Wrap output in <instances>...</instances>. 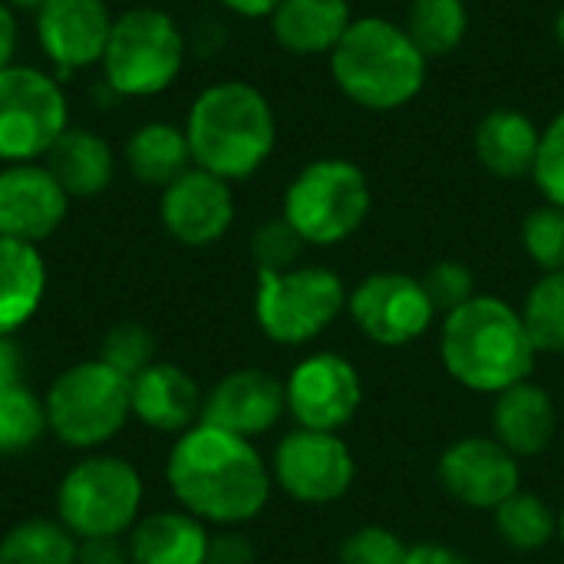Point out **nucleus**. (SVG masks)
<instances>
[{
    "label": "nucleus",
    "instance_id": "24",
    "mask_svg": "<svg viewBox=\"0 0 564 564\" xmlns=\"http://www.w3.org/2000/svg\"><path fill=\"white\" fill-rule=\"evenodd\" d=\"M46 261L36 245L0 235V337H13L43 304Z\"/></svg>",
    "mask_w": 564,
    "mask_h": 564
},
{
    "label": "nucleus",
    "instance_id": "20",
    "mask_svg": "<svg viewBox=\"0 0 564 564\" xmlns=\"http://www.w3.org/2000/svg\"><path fill=\"white\" fill-rule=\"evenodd\" d=\"M350 23L347 0H281L271 13L274 40L294 56L334 53Z\"/></svg>",
    "mask_w": 564,
    "mask_h": 564
},
{
    "label": "nucleus",
    "instance_id": "40",
    "mask_svg": "<svg viewBox=\"0 0 564 564\" xmlns=\"http://www.w3.org/2000/svg\"><path fill=\"white\" fill-rule=\"evenodd\" d=\"M23 380V360L13 337H0V393Z\"/></svg>",
    "mask_w": 564,
    "mask_h": 564
},
{
    "label": "nucleus",
    "instance_id": "3",
    "mask_svg": "<svg viewBox=\"0 0 564 564\" xmlns=\"http://www.w3.org/2000/svg\"><path fill=\"white\" fill-rule=\"evenodd\" d=\"M440 347L446 370L479 393H502L529 380L539 354L522 314L499 297H473L446 314Z\"/></svg>",
    "mask_w": 564,
    "mask_h": 564
},
{
    "label": "nucleus",
    "instance_id": "4",
    "mask_svg": "<svg viewBox=\"0 0 564 564\" xmlns=\"http://www.w3.org/2000/svg\"><path fill=\"white\" fill-rule=\"evenodd\" d=\"M426 56L403 23L360 17L330 53V73L347 99L364 109L390 112L413 102L426 83Z\"/></svg>",
    "mask_w": 564,
    "mask_h": 564
},
{
    "label": "nucleus",
    "instance_id": "22",
    "mask_svg": "<svg viewBox=\"0 0 564 564\" xmlns=\"http://www.w3.org/2000/svg\"><path fill=\"white\" fill-rule=\"evenodd\" d=\"M492 426H496V440L512 456H535L552 443L558 413H555L552 397L542 387L522 380L499 393Z\"/></svg>",
    "mask_w": 564,
    "mask_h": 564
},
{
    "label": "nucleus",
    "instance_id": "35",
    "mask_svg": "<svg viewBox=\"0 0 564 564\" xmlns=\"http://www.w3.org/2000/svg\"><path fill=\"white\" fill-rule=\"evenodd\" d=\"M433 311H459L463 304H469L476 297V281H473V271L459 261H440L433 264L423 278H420Z\"/></svg>",
    "mask_w": 564,
    "mask_h": 564
},
{
    "label": "nucleus",
    "instance_id": "10",
    "mask_svg": "<svg viewBox=\"0 0 564 564\" xmlns=\"http://www.w3.org/2000/svg\"><path fill=\"white\" fill-rule=\"evenodd\" d=\"M347 304L344 281L327 268L258 271L254 317L278 344L314 340Z\"/></svg>",
    "mask_w": 564,
    "mask_h": 564
},
{
    "label": "nucleus",
    "instance_id": "37",
    "mask_svg": "<svg viewBox=\"0 0 564 564\" xmlns=\"http://www.w3.org/2000/svg\"><path fill=\"white\" fill-rule=\"evenodd\" d=\"M406 545L400 542L397 532L367 525L357 529L354 535L344 539L340 545V564H403L406 562Z\"/></svg>",
    "mask_w": 564,
    "mask_h": 564
},
{
    "label": "nucleus",
    "instance_id": "34",
    "mask_svg": "<svg viewBox=\"0 0 564 564\" xmlns=\"http://www.w3.org/2000/svg\"><path fill=\"white\" fill-rule=\"evenodd\" d=\"M301 248H304V238L291 228L288 218L264 221L251 238V254L258 261V271H291Z\"/></svg>",
    "mask_w": 564,
    "mask_h": 564
},
{
    "label": "nucleus",
    "instance_id": "2",
    "mask_svg": "<svg viewBox=\"0 0 564 564\" xmlns=\"http://www.w3.org/2000/svg\"><path fill=\"white\" fill-rule=\"evenodd\" d=\"M185 139L195 169L225 182L254 175L274 152L278 122L268 96L241 79L202 89L185 119Z\"/></svg>",
    "mask_w": 564,
    "mask_h": 564
},
{
    "label": "nucleus",
    "instance_id": "6",
    "mask_svg": "<svg viewBox=\"0 0 564 564\" xmlns=\"http://www.w3.org/2000/svg\"><path fill=\"white\" fill-rule=\"evenodd\" d=\"M185 63V36L178 23L155 7H132L112 20L102 53V76L119 96L165 93Z\"/></svg>",
    "mask_w": 564,
    "mask_h": 564
},
{
    "label": "nucleus",
    "instance_id": "39",
    "mask_svg": "<svg viewBox=\"0 0 564 564\" xmlns=\"http://www.w3.org/2000/svg\"><path fill=\"white\" fill-rule=\"evenodd\" d=\"M254 549L245 535H215L208 542V562L205 564H251Z\"/></svg>",
    "mask_w": 564,
    "mask_h": 564
},
{
    "label": "nucleus",
    "instance_id": "31",
    "mask_svg": "<svg viewBox=\"0 0 564 564\" xmlns=\"http://www.w3.org/2000/svg\"><path fill=\"white\" fill-rule=\"evenodd\" d=\"M525 330L535 350L564 354V271L545 274L525 297L522 307Z\"/></svg>",
    "mask_w": 564,
    "mask_h": 564
},
{
    "label": "nucleus",
    "instance_id": "46",
    "mask_svg": "<svg viewBox=\"0 0 564 564\" xmlns=\"http://www.w3.org/2000/svg\"><path fill=\"white\" fill-rule=\"evenodd\" d=\"M558 532H562V542H564V512H562V519H558Z\"/></svg>",
    "mask_w": 564,
    "mask_h": 564
},
{
    "label": "nucleus",
    "instance_id": "44",
    "mask_svg": "<svg viewBox=\"0 0 564 564\" xmlns=\"http://www.w3.org/2000/svg\"><path fill=\"white\" fill-rule=\"evenodd\" d=\"M555 36H558V46L564 50V7L558 10V17H555Z\"/></svg>",
    "mask_w": 564,
    "mask_h": 564
},
{
    "label": "nucleus",
    "instance_id": "30",
    "mask_svg": "<svg viewBox=\"0 0 564 564\" xmlns=\"http://www.w3.org/2000/svg\"><path fill=\"white\" fill-rule=\"evenodd\" d=\"M496 529L506 539V545H512L519 552H535L555 539L558 519L539 496L516 492L496 509Z\"/></svg>",
    "mask_w": 564,
    "mask_h": 564
},
{
    "label": "nucleus",
    "instance_id": "27",
    "mask_svg": "<svg viewBox=\"0 0 564 564\" xmlns=\"http://www.w3.org/2000/svg\"><path fill=\"white\" fill-rule=\"evenodd\" d=\"M79 539L56 519L17 522L0 539V564H76Z\"/></svg>",
    "mask_w": 564,
    "mask_h": 564
},
{
    "label": "nucleus",
    "instance_id": "45",
    "mask_svg": "<svg viewBox=\"0 0 564 564\" xmlns=\"http://www.w3.org/2000/svg\"><path fill=\"white\" fill-rule=\"evenodd\" d=\"M7 3H10V7H23V10H36L43 0H7Z\"/></svg>",
    "mask_w": 564,
    "mask_h": 564
},
{
    "label": "nucleus",
    "instance_id": "12",
    "mask_svg": "<svg viewBox=\"0 0 564 564\" xmlns=\"http://www.w3.org/2000/svg\"><path fill=\"white\" fill-rule=\"evenodd\" d=\"M347 307L357 321V327L383 347H403L426 334L433 324V304L416 278L383 271L370 274L357 284V291L347 297Z\"/></svg>",
    "mask_w": 564,
    "mask_h": 564
},
{
    "label": "nucleus",
    "instance_id": "33",
    "mask_svg": "<svg viewBox=\"0 0 564 564\" xmlns=\"http://www.w3.org/2000/svg\"><path fill=\"white\" fill-rule=\"evenodd\" d=\"M522 241L529 258L549 274L564 271V208L542 205L522 225Z\"/></svg>",
    "mask_w": 564,
    "mask_h": 564
},
{
    "label": "nucleus",
    "instance_id": "16",
    "mask_svg": "<svg viewBox=\"0 0 564 564\" xmlns=\"http://www.w3.org/2000/svg\"><path fill=\"white\" fill-rule=\"evenodd\" d=\"M440 482L469 509H499L519 492V463L499 440L469 436L443 453Z\"/></svg>",
    "mask_w": 564,
    "mask_h": 564
},
{
    "label": "nucleus",
    "instance_id": "21",
    "mask_svg": "<svg viewBox=\"0 0 564 564\" xmlns=\"http://www.w3.org/2000/svg\"><path fill=\"white\" fill-rule=\"evenodd\" d=\"M208 542L202 519L188 512H152L139 519L129 532L132 564H205Z\"/></svg>",
    "mask_w": 564,
    "mask_h": 564
},
{
    "label": "nucleus",
    "instance_id": "5",
    "mask_svg": "<svg viewBox=\"0 0 564 564\" xmlns=\"http://www.w3.org/2000/svg\"><path fill=\"white\" fill-rule=\"evenodd\" d=\"M50 433L73 449H96L109 443L132 416V380L109 364L83 360L63 370L46 397Z\"/></svg>",
    "mask_w": 564,
    "mask_h": 564
},
{
    "label": "nucleus",
    "instance_id": "29",
    "mask_svg": "<svg viewBox=\"0 0 564 564\" xmlns=\"http://www.w3.org/2000/svg\"><path fill=\"white\" fill-rule=\"evenodd\" d=\"M50 433L46 403L23 383L0 393V456L30 453Z\"/></svg>",
    "mask_w": 564,
    "mask_h": 564
},
{
    "label": "nucleus",
    "instance_id": "8",
    "mask_svg": "<svg viewBox=\"0 0 564 564\" xmlns=\"http://www.w3.org/2000/svg\"><path fill=\"white\" fill-rule=\"evenodd\" d=\"M370 212V185L347 159L304 165L284 192V218L304 245H337L350 238Z\"/></svg>",
    "mask_w": 564,
    "mask_h": 564
},
{
    "label": "nucleus",
    "instance_id": "13",
    "mask_svg": "<svg viewBox=\"0 0 564 564\" xmlns=\"http://www.w3.org/2000/svg\"><path fill=\"white\" fill-rule=\"evenodd\" d=\"M288 410L301 430L334 433L360 410V373L340 354H314L301 360L288 383Z\"/></svg>",
    "mask_w": 564,
    "mask_h": 564
},
{
    "label": "nucleus",
    "instance_id": "18",
    "mask_svg": "<svg viewBox=\"0 0 564 564\" xmlns=\"http://www.w3.org/2000/svg\"><path fill=\"white\" fill-rule=\"evenodd\" d=\"M288 410V390L264 370H235L215 383L202 403V423L254 440L268 433Z\"/></svg>",
    "mask_w": 564,
    "mask_h": 564
},
{
    "label": "nucleus",
    "instance_id": "11",
    "mask_svg": "<svg viewBox=\"0 0 564 564\" xmlns=\"http://www.w3.org/2000/svg\"><path fill=\"white\" fill-rule=\"evenodd\" d=\"M354 473V456L334 433L294 430L274 453V479L297 502L324 506L340 499L350 489Z\"/></svg>",
    "mask_w": 564,
    "mask_h": 564
},
{
    "label": "nucleus",
    "instance_id": "1",
    "mask_svg": "<svg viewBox=\"0 0 564 564\" xmlns=\"http://www.w3.org/2000/svg\"><path fill=\"white\" fill-rule=\"evenodd\" d=\"M165 479L188 516L215 525L254 519L271 496V473L251 440L208 423H195L175 440Z\"/></svg>",
    "mask_w": 564,
    "mask_h": 564
},
{
    "label": "nucleus",
    "instance_id": "7",
    "mask_svg": "<svg viewBox=\"0 0 564 564\" xmlns=\"http://www.w3.org/2000/svg\"><path fill=\"white\" fill-rule=\"evenodd\" d=\"M59 522L83 539H119L142 512V476L119 456L79 459L56 489Z\"/></svg>",
    "mask_w": 564,
    "mask_h": 564
},
{
    "label": "nucleus",
    "instance_id": "25",
    "mask_svg": "<svg viewBox=\"0 0 564 564\" xmlns=\"http://www.w3.org/2000/svg\"><path fill=\"white\" fill-rule=\"evenodd\" d=\"M46 169L69 198L102 195L116 175V155L109 142L89 129H66L46 155Z\"/></svg>",
    "mask_w": 564,
    "mask_h": 564
},
{
    "label": "nucleus",
    "instance_id": "19",
    "mask_svg": "<svg viewBox=\"0 0 564 564\" xmlns=\"http://www.w3.org/2000/svg\"><path fill=\"white\" fill-rule=\"evenodd\" d=\"M202 393L195 380L175 367L155 360L139 377H132V416L159 433H185L202 423Z\"/></svg>",
    "mask_w": 564,
    "mask_h": 564
},
{
    "label": "nucleus",
    "instance_id": "17",
    "mask_svg": "<svg viewBox=\"0 0 564 564\" xmlns=\"http://www.w3.org/2000/svg\"><path fill=\"white\" fill-rule=\"evenodd\" d=\"M112 33L106 0H43L36 7V40L59 69H86L102 63Z\"/></svg>",
    "mask_w": 564,
    "mask_h": 564
},
{
    "label": "nucleus",
    "instance_id": "26",
    "mask_svg": "<svg viewBox=\"0 0 564 564\" xmlns=\"http://www.w3.org/2000/svg\"><path fill=\"white\" fill-rule=\"evenodd\" d=\"M126 165L135 182L152 185V188H169L175 178L195 169L185 129L172 122L139 126L126 142Z\"/></svg>",
    "mask_w": 564,
    "mask_h": 564
},
{
    "label": "nucleus",
    "instance_id": "43",
    "mask_svg": "<svg viewBox=\"0 0 564 564\" xmlns=\"http://www.w3.org/2000/svg\"><path fill=\"white\" fill-rule=\"evenodd\" d=\"M221 3L241 17H271L281 0H221Z\"/></svg>",
    "mask_w": 564,
    "mask_h": 564
},
{
    "label": "nucleus",
    "instance_id": "36",
    "mask_svg": "<svg viewBox=\"0 0 564 564\" xmlns=\"http://www.w3.org/2000/svg\"><path fill=\"white\" fill-rule=\"evenodd\" d=\"M535 185L549 198V205L564 208V112H558L545 129L539 142V159L532 169Z\"/></svg>",
    "mask_w": 564,
    "mask_h": 564
},
{
    "label": "nucleus",
    "instance_id": "32",
    "mask_svg": "<svg viewBox=\"0 0 564 564\" xmlns=\"http://www.w3.org/2000/svg\"><path fill=\"white\" fill-rule=\"evenodd\" d=\"M99 360L119 370L122 377H139L155 364V337L142 324H116L99 347Z\"/></svg>",
    "mask_w": 564,
    "mask_h": 564
},
{
    "label": "nucleus",
    "instance_id": "9",
    "mask_svg": "<svg viewBox=\"0 0 564 564\" xmlns=\"http://www.w3.org/2000/svg\"><path fill=\"white\" fill-rule=\"evenodd\" d=\"M69 129V106L59 83L36 69L10 63L0 69V162H40Z\"/></svg>",
    "mask_w": 564,
    "mask_h": 564
},
{
    "label": "nucleus",
    "instance_id": "23",
    "mask_svg": "<svg viewBox=\"0 0 564 564\" xmlns=\"http://www.w3.org/2000/svg\"><path fill=\"white\" fill-rule=\"evenodd\" d=\"M542 132L525 112L496 109L476 126V159L496 178H522L532 175L539 159Z\"/></svg>",
    "mask_w": 564,
    "mask_h": 564
},
{
    "label": "nucleus",
    "instance_id": "14",
    "mask_svg": "<svg viewBox=\"0 0 564 564\" xmlns=\"http://www.w3.org/2000/svg\"><path fill=\"white\" fill-rule=\"evenodd\" d=\"M69 195L40 162L0 169V235L26 245L46 241L66 218Z\"/></svg>",
    "mask_w": 564,
    "mask_h": 564
},
{
    "label": "nucleus",
    "instance_id": "38",
    "mask_svg": "<svg viewBox=\"0 0 564 564\" xmlns=\"http://www.w3.org/2000/svg\"><path fill=\"white\" fill-rule=\"evenodd\" d=\"M76 564H132L129 549L119 539H83L76 549Z\"/></svg>",
    "mask_w": 564,
    "mask_h": 564
},
{
    "label": "nucleus",
    "instance_id": "41",
    "mask_svg": "<svg viewBox=\"0 0 564 564\" xmlns=\"http://www.w3.org/2000/svg\"><path fill=\"white\" fill-rule=\"evenodd\" d=\"M13 50H17V17L13 7L0 0V69L13 63Z\"/></svg>",
    "mask_w": 564,
    "mask_h": 564
},
{
    "label": "nucleus",
    "instance_id": "42",
    "mask_svg": "<svg viewBox=\"0 0 564 564\" xmlns=\"http://www.w3.org/2000/svg\"><path fill=\"white\" fill-rule=\"evenodd\" d=\"M403 564H466V558H459L453 549H443V545H416L406 552Z\"/></svg>",
    "mask_w": 564,
    "mask_h": 564
},
{
    "label": "nucleus",
    "instance_id": "15",
    "mask_svg": "<svg viewBox=\"0 0 564 564\" xmlns=\"http://www.w3.org/2000/svg\"><path fill=\"white\" fill-rule=\"evenodd\" d=\"M159 215L175 241L205 248L228 235L235 221V195L225 178L205 169H188L182 178L162 188Z\"/></svg>",
    "mask_w": 564,
    "mask_h": 564
},
{
    "label": "nucleus",
    "instance_id": "28",
    "mask_svg": "<svg viewBox=\"0 0 564 564\" xmlns=\"http://www.w3.org/2000/svg\"><path fill=\"white\" fill-rule=\"evenodd\" d=\"M403 30L426 59L449 56L469 30V10L463 0H413Z\"/></svg>",
    "mask_w": 564,
    "mask_h": 564
}]
</instances>
